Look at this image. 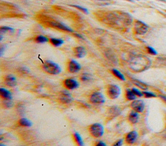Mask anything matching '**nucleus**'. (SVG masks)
I'll use <instances>...</instances> for the list:
<instances>
[{"label": "nucleus", "mask_w": 166, "mask_h": 146, "mask_svg": "<svg viewBox=\"0 0 166 146\" xmlns=\"http://www.w3.org/2000/svg\"><path fill=\"white\" fill-rule=\"evenodd\" d=\"M95 16L102 23L116 30H124L132 23L130 14L121 11H98Z\"/></svg>", "instance_id": "nucleus-1"}, {"label": "nucleus", "mask_w": 166, "mask_h": 146, "mask_svg": "<svg viewBox=\"0 0 166 146\" xmlns=\"http://www.w3.org/2000/svg\"><path fill=\"white\" fill-rule=\"evenodd\" d=\"M36 19L39 23L41 25L46 26V27H49L57 29V30H62V31L69 32V33H73V30L70 28L65 25L60 21H57L51 16L45 14H38L36 16Z\"/></svg>", "instance_id": "nucleus-2"}, {"label": "nucleus", "mask_w": 166, "mask_h": 146, "mask_svg": "<svg viewBox=\"0 0 166 146\" xmlns=\"http://www.w3.org/2000/svg\"><path fill=\"white\" fill-rule=\"evenodd\" d=\"M42 67L46 72L50 74H53V75L59 74L61 72V68L60 66L50 60H47L45 61L43 63Z\"/></svg>", "instance_id": "nucleus-3"}, {"label": "nucleus", "mask_w": 166, "mask_h": 146, "mask_svg": "<svg viewBox=\"0 0 166 146\" xmlns=\"http://www.w3.org/2000/svg\"><path fill=\"white\" fill-rule=\"evenodd\" d=\"M89 131L91 135L95 138L101 137L104 134V127L103 125L99 123H93L90 125Z\"/></svg>", "instance_id": "nucleus-4"}, {"label": "nucleus", "mask_w": 166, "mask_h": 146, "mask_svg": "<svg viewBox=\"0 0 166 146\" xmlns=\"http://www.w3.org/2000/svg\"><path fill=\"white\" fill-rule=\"evenodd\" d=\"M149 30V27L146 24L142 21L136 20L134 25V30L135 33L139 35H143L146 34Z\"/></svg>", "instance_id": "nucleus-5"}, {"label": "nucleus", "mask_w": 166, "mask_h": 146, "mask_svg": "<svg viewBox=\"0 0 166 146\" xmlns=\"http://www.w3.org/2000/svg\"><path fill=\"white\" fill-rule=\"evenodd\" d=\"M121 93V89L119 86L114 84L109 85L107 88V94L110 99H116Z\"/></svg>", "instance_id": "nucleus-6"}, {"label": "nucleus", "mask_w": 166, "mask_h": 146, "mask_svg": "<svg viewBox=\"0 0 166 146\" xmlns=\"http://www.w3.org/2000/svg\"><path fill=\"white\" fill-rule=\"evenodd\" d=\"M90 100L92 104H101L105 102V97L100 92H93L90 96Z\"/></svg>", "instance_id": "nucleus-7"}, {"label": "nucleus", "mask_w": 166, "mask_h": 146, "mask_svg": "<svg viewBox=\"0 0 166 146\" xmlns=\"http://www.w3.org/2000/svg\"><path fill=\"white\" fill-rule=\"evenodd\" d=\"M59 100L62 104H67L73 101V98L70 92L66 91H63L59 94Z\"/></svg>", "instance_id": "nucleus-8"}, {"label": "nucleus", "mask_w": 166, "mask_h": 146, "mask_svg": "<svg viewBox=\"0 0 166 146\" xmlns=\"http://www.w3.org/2000/svg\"><path fill=\"white\" fill-rule=\"evenodd\" d=\"M130 106L132 107L134 111L137 112H143L145 109V104L143 100H134L131 103Z\"/></svg>", "instance_id": "nucleus-9"}, {"label": "nucleus", "mask_w": 166, "mask_h": 146, "mask_svg": "<svg viewBox=\"0 0 166 146\" xmlns=\"http://www.w3.org/2000/svg\"><path fill=\"white\" fill-rule=\"evenodd\" d=\"M64 85L66 89L69 90H73L79 87V83L75 79L72 78H67L64 81Z\"/></svg>", "instance_id": "nucleus-10"}, {"label": "nucleus", "mask_w": 166, "mask_h": 146, "mask_svg": "<svg viewBox=\"0 0 166 146\" xmlns=\"http://www.w3.org/2000/svg\"><path fill=\"white\" fill-rule=\"evenodd\" d=\"M67 69L71 73H77L81 69V66L77 61L75 60H70L68 62Z\"/></svg>", "instance_id": "nucleus-11"}, {"label": "nucleus", "mask_w": 166, "mask_h": 146, "mask_svg": "<svg viewBox=\"0 0 166 146\" xmlns=\"http://www.w3.org/2000/svg\"><path fill=\"white\" fill-rule=\"evenodd\" d=\"M137 136H138V135H137V133L136 132V131H130V133H129L126 135L125 142H126L128 144H133L134 143H135L136 140H137Z\"/></svg>", "instance_id": "nucleus-12"}, {"label": "nucleus", "mask_w": 166, "mask_h": 146, "mask_svg": "<svg viewBox=\"0 0 166 146\" xmlns=\"http://www.w3.org/2000/svg\"><path fill=\"white\" fill-rule=\"evenodd\" d=\"M73 54L78 58H84L86 55V51L83 47H76L73 48Z\"/></svg>", "instance_id": "nucleus-13"}, {"label": "nucleus", "mask_w": 166, "mask_h": 146, "mask_svg": "<svg viewBox=\"0 0 166 146\" xmlns=\"http://www.w3.org/2000/svg\"><path fill=\"white\" fill-rule=\"evenodd\" d=\"M5 84L9 87H15L16 85V79L11 74L6 76L5 78Z\"/></svg>", "instance_id": "nucleus-14"}, {"label": "nucleus", "mask_w": 166, "mask_h": 146, "mask_svg": "<svg viewBox=\"0 0 166 146\" xmlns=\"http://www.w3.org/2000/svg\"><path fill=\"white\" fill-rule=\"evenodd\" d=\"M139 114L138 112H136V111H132L129 115V120L132 124H135V123H137L138 120H139Z\"/></svg>", "instance_id": "nucleus-15"}, {"label": "nucleus", "mask_w": 166, "mask_h": 146, "mask_svg": "<svg viewBox=\"0 0 166 146\" xmlns=\"http://www.w3.org/2000/svg\"><path fill=\"white\" fill-rule=\"evenodd\" d=\"M0 94H1V96L4 100H12L11 92L6 89H0Z\"/></svg>", "instance_id": "nucleus-16"}, {"label": "nucleus", "mask_w": 166, "mask_h": 146, "mask_svg": "<svg viewBox=\"0 0 166 146\" xmlns=\"http://www.w3.org/2000/svg\"><path fill=\"white\" fill-rule=\"evenodd\" d=\"M49 42L54 47H59L64 43V41L62 39L51 38L49 39Z\"/></svg>", "instance_id": "nucleus-17"}, {"label": "nucleus", "mask_w": 166, "mask_h": 146, "mask_svg": "<svg viewBox=\"0 0 166 146\" xmlns=\"http://www.w3.org/2000/svg\"><path fill=\"white\" fill-rule=\"evenodd\" d=\"M125 96H126V98L128 100H135L136 98V94L134 93L132 89H127Z\"/></svg>", "instance_id": "nucleus-18"}, {"label": "nucleus", "mask_w": 166, "mask_h": 146, "mask_svg": "<svg viewBox=\"0 0 166 146\" xmlns=\"http://www.w3.org/2000/svg\"><path fill=\"white\" fill-rule=\"evenodd\" d=\"M73 136H74L75 140L77 142L78 145L84 146V142H83L82 138L81 136L79 135V133H78L77 132H75L74 133V135H73Z\"/></svg>", "instance_id": "nucleus-19"}, {"label": "nucleus", "mask_w": 166, "mask_h": 146, "mask_svg": "<svg viewBox=\"0 0 166 146\" xmlns=\"http://www.w3.org/2000/svg\"><path fill=\"white\" fill-rule=\"evenodd\" d=\"M112 72L113 73L114 75L116 76L117 77L118 79H121V80H122V81H124V80H125V78H124V75L122 74L120 71H118V70L116 69H113L112 70Z\"/></svg>", "instance_id": "nucleus-20"}, {"label": "nucleus", "mask_w": 166, "mask_h": 146, "mask_svg": "<svg viewBox=\"0 0 166 146\" xmlns=\"http://www.w3.org/2000/svg\"><path fill=\"white\" fill-rule=\"evenodd\" d=\"M34 41H36V43H44L49 41V40L47 38L44 36L40 35L36 36V37L34 38Z\"/></svg>", "instance_id": "nucleus-21"}, {"label": "nucleus", "mask_w": 166, "mask_h": 146, "mask_svg": "<svg viewBox=\"0 0 166 146\" xmlns=\"http://www.w3.org/2000/svg\"><path fill=\"white\" fill-rule=\"evenodd\" d=\"M19 123L20 125L23 127H31L32 125V122L29 120L25 118H21L19 121Z\"/></svg>", "instance_id": "nucleus-22"}, {"label": "nucleus", "mask_w": 166, "mask_h": 146, "mask_svg": "<svg viewBox=\"0 0 166 146\" xmlns=\"http://www.w3.org/2000/svg\"><path fill=\"white\" fill-rule=\"evenodd\" d=\"M132 82H133L136 86L139 87L140 88H141L142 89H147V86L146 84H145L144 83H143L142 82L139 81V80H137V79H133V80H132Z\"/></svg>", "instance_id": "nucleus-23"}, {"label": "nucleus", "mask_w": 166, "mask_h": 146, "mask_svg": "<svg viewBox=\"0 0 166 146\" xmlns=\"http://www.w3.org/2000/svg\"><path fill=\"white\" fill-rule=\"evenodd\" d=\"M91 79H92V76L90 74H86V73L81 74V76H80V79L82 82H88Z\"/></svg>", "instance_id": "nucleus-24"}, {"label": "nucleus", "mask_w": 166, "mask_h": 146, "mask_svg": "<svg viewBox=\"0 0 166 146\" xmlns=\"http://www.w3.org/2000/svg\"><path fill=\"white\" fill-rule=\"evenodd\" d=\"M143 94L145 98H155L156 97V95L155 94L151 92H147V91H143Z\"/></svg>", "instance_id": "nucleus-25"}, {"label": "nucleus", "mask_w": 166, "mask_h": 146, "mask_svg": "<svg viewBox=\"0 0 166 146\" xmlns=\"http://www.w3.org/2000/svg\"><path fill=\"white\" fill-rule=\"evenodd\" d=\"M13 104L11 100H5V101L3 103V105L5 108H10L12 106Z\"/></svg>", "instance_id": "nucleus-26"}, {"label": "nucleus", "mask_w": 166, "mask_h": 146, "mask_svg": "<svg viewBox=\"0 0 166 146\" xmlns=\"http://www.w3.org/2000/svg\"><path fill=\"white\" fill-rule=\"evenodd\" d=\"M13 28H10L9 27H7V26H2V27H0V31L1 33H6L7 31H12Z\"/></svg>", "instance_id": "nucleus-27"}, {"label": "nucleus", "mask_w": 166, "mask_h": 146, "mask_svg": "<svg viewBox=\"0 0 166 146\" xmlns=\"http://www.w3.org/2000/svg\"><path fill=\"white\" fill-rule=\"evenodd\" d=\"M71 6L73 7H75V8H76V9H79V10H81L82 12H83L85 13V14H88V10L86 9V8H84V7H80V6L79 5H71Z\"/></svg>", "instance_id": "nucleus-28"}, {"label": "nucleus", "mask_w": 166, "mask_h": 146, "mask_svg": "<svg viewBox=\"0 0 166 146\" xmlns=\"http://www.w3.org/2000/svg\"><path fill=\"white\" fill-rule=\"evenodd\" d=\"M132 91H133L134 93L135 94H136V96H137L142 97V96H143V92H141V91H140V90L137 89L132 88Z\"/></svg>", "instance_id": "nucleus-29"}, {"label": "nucleus", "mask_w": 166, "mask_h": 146, "mask_svg": "<svg viewBox=\"0 0 166 146\" xmlns=\"http://www.w3.org/2000/svg\"><path fill=\"white\" fill-rule=\"evenodd\" d=\"M147 51H148V53H149V54H152V55H156V54H157L156 51H155L153 48H152V47H147Z\"/></svg>", "instance_id": "nucleus-30"}, {"label": "nucleus", "mask_w": 166, "mask_h": 146, "mask_svg": "<svg viewBox=\"0 0 166 146\" xmlns=\"http://www.w3.org/2000/svg\"><path fill=\"white\" fill-rule=\"evenodd\" d=\"M123 143V139H119L116 142H115L113 144L112 146H122Z\"/></svg>", "instance_id": "nucleus-31"}, {"label": "nucleus", "mask_w": 166, "mask_h": 146, "mask_svg": "<svg viewBox=\"0 0 166 146\" xmlns=\"http://www.w3.org/2000/svg\"><path fill=\"white\" fill-rule=\"evenodd\" d=\"M20 72L23 73V74H27V72H29V70L25 67H22L20 69Z\"/></svg>", "instance_id": "nucleus-32"}, {"label": "nucleus", "mask_w": 166, "mask_h": 146, "mask_svg": "<svg viewBox=\"0 0 166 146\" xmlns=\"http://www.w3.org/2000/svg\"><path fill=\"white\" fill-rule=\"evenodd\" d=\"M95 146H107V145H106L104 142L99 141L98 143H97V144L95 145Z\"/></svg>", "instance_id": "nucleus-33"}, {"label": "nucleus", "mask_w": 166, "mask_h": 146, "mask_svg": "<svg viewBox=\"0 0 166 146\" xmlns=\"http://www.w3.org/2000/svg\"><path fill=\"white\" fill-rule=\"evenodd\" d=\"M74 35L75 36H77V38H80V39H83V37L82 36H80V34H74Z\"/></svg>", "instance_id": "nucleus-34"}, {"label": "nucleus", "mask_w": 166, "mask_h": 146, "mask_svg": "<svg viewBox=\"0 0 166 146\" xmlns=\"http://www.w3.org/2000/svg\"><path fill=\"white\" fill-rule=\"evenodd\" d=\"M160 97L161 98H162V99L163 100V101H164V102L166 103V96H165L160 95Z\"/></svg>", "instance_id": "nucleus-35"}, {"label": "nucleus", "mask_w": 166, "mask_h": 146, "mask_svg": "<svg viewBox=\"0 0 166 146\" xmlns=\"http://www.w3.org/2000/svg\"><path fill=\"white\" fill-rule=\"evenodd\" d=\"M0 146H7V145H5L2 144V143H1V144H0Z\"/></svg>", "instance_id": "nucleus-36"}]
</instances>
